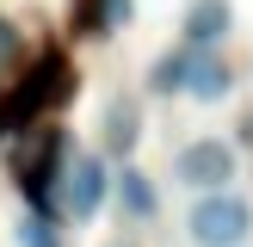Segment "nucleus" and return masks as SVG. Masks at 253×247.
I'll return each mask as SVG.
<instances>
[{
	"mask_svg": "<svg viewBox=\"0 0 253 247\" xmlns=\"http://www.w3.org/2000/svg\"><path fill=\"white\" fill-rule=\"evenodd\" d=\"M74 93H81V74H74V62L62 56V49H43V56L25 68V81L12 86V99L0 105V142H19V136H31L37 124H43L49 111H62Z\"/></svg>",
	"mask_w": 253,
	"mask_h": 247,
	"instance_id": "f257e3e1",
	"label": "nucleus"
},
{
	"mask_svg": "<svg viewBox=\"0 0 253 247\" xmlns=\"http://www.w3.org/2000/svg\"><path fill=\"white\" fill-rule=\"evenodd\" d=\"M185 241L192 247H253V198L241 185L229 192H204L185 204Z\"/></svg>",
	"mask_w": 253,
	"mask_h": 247,
	"instance_id": "f03ea898",
	"label": "nucleus"
},
{
	"mask_svg": "<svg viewBox=\"0 0 253 247\" xmlns=\"http://www.w3.org/2000/svg\"><path fill=\"white\" fill-rule=\"evenodd\" d=\"M68 136L62 124H37L31 136H19V155H12V179H19L25 204L31 210H56V185H62V167H68Z\"/></svg>",
	"mask_w": 253,
	"mask_h": 247,
	"instance_id": "7ed1b4c3",
	"label": "nucleus"
},
{
	"mask_svg": "<svg viewBox=\"0 0 253 247\" xmlns=\"http://www.w3.org/2000/svg\"><path fill=\"white\" fill-rule=\"evenodd\" d=\"M173 185L192 198L204 192H229L235 179H241V142H229V136H185L179 148H173Z\"/></svg>",
	"mask_w": 253,
	"mask_h": 247,
	"instance_id": "20e7f679",
	"label": "nucleus"
},
{
	"mask_svg": "<svg viewBox=\"0 0 253 247\" xmlns=\"http://www.w3.org/2000/svg\"><path fill=\"white\" fill-rule=\"evenodd\" d=\"M111 173H118V167H111L99 148L68 155L62 185H56V216H68V222H93L99 210H105V198H111Z\"/></svg>",
	"mask_w": 253,
	"mask_h": 247,
	"instance_id": "39448f33",
	"label": "nucleus"
},
{
	"mask_svg": "<svg viewBox=\"0 0 253 247\" xmlns=\"http://www.w3.org/2000/svg\"><path fill=\"white\" fill-rule=\"evenodd\" d=\"M142 93H111L105 111H99V155L111 161V167H124V161L142 148Z\"/></svg>",
	"mask_w": 253,
	"mask_h": 247,
	"instance_id": "423d86ee",
	"label": "nucleus"
},
{
	"mask_svg": "<svg viewBox=\"0 0 253 247\" xmlns=\"http://www.w3.org/2000/svg\"><path fill=\"white\" fill-rule=\"evenodd\" d=\"M235 37V0H185L179 43L185 49H222Z\"/></svg>",
	"mask_w": 253,
	"mask_h": 247,
	"instance_id": "0eeeda50",
	"label": "nucleus"
},
{
	"mask_svg": "<svg viewBox=\"0 0 253 247\" xmlns=\"http://www.w3.org/2000/svg\"><path fill=\"white\" fill-rule=\"evenodd\" d=\"M111 204H118L124 222H148L161 210V192H155V179H148L136 161H124V167L111 173Z\"/></svg>",
	"mask_w": 253,
	"mask_h": 247,
	"instance_id": "6e6552de",
	"label": "nucleus"
},
{
	"mask_svg": "<svg viewBox=\"0 0 253 247\" xmlns=\"http://www.w3.org/2000/svg\"><path fill=\"white\" fill-rule=\"evenodd\" d=\"M235 93V68L222 49H192V81H185V99H198V105H222V99Z\"/></svg>",
	"mask_w": 253,
	"mask_h": 247,
	"instance_id": "1a4fd4ad",
	"label": "nucleus"
},
{
	"mask_svg": "<svg viewBox=\"0 0 253 247\" xmlns=\"http://www.w3.org/2000/svg\"><path fill=\"white\" fill-rule=\"evenodd\" d=\"M136 19V0H74V31L81 37H111V31H124V25Z\"/></svg>",
	"mask_w": 253,
	"mask_h": 247,
	"instance_id": "9d476101",
	"label": "nucleus"
},
{
	"mask_svg": "<svg viewBox=\"0 0 253 247\" xmlns=\"http://www.w3.org/2000/svg\"><path fill=\"white\" fill-rule=\"evenodd\" d=\"M185 81H192V49L173 43L148 62V99H185Z\"/></svg>",
	"mask_w": 253,
	"mask_h": 247,
	"instance_id": "9b49d317",
	"label": "nucleus"
},
{
	"mask_svg": "<svg viewBox=\"0 0 253 247\" xmlns=\"http://www.w3.org/2000/svg\"><path fill=\"white\" fill-rule=\"evenodd\" d=\"M12 241L19 247H68V235H62V216L56 210H19V222H12Z\"/></svg>",
	"mask_w": 253,
	"mask_h": 247,
	"instance_id": "f8f14e48",
	"label": "nucleus"
},
{
	"mask_svg": "<svg viewBox=\"0 0 253 247\" xmlns=\"http://www.w3.org/2000/svg\"><path fill=\"white\" fill-rule=\"evenodd\" d=\"M19 56V31H12V19H0V62Z\"/></svg>",
	"mask_w": 253,
	"mask_h": 247,
	"instance_id": "ddd939ff",
	"label": "nucleus"
},
{
	"mask_svg": "<svg viewBox=\"0 0 253 247\" xmlns=\"http://www.w3.org/2000/svg\"><path fill=\"white\" fill-rule=\"evenodd\" d=\"M118 247H124V241H118Z\"/></svg>",
	"mask_w": 253,
	"mask_h": 247,
	"instance_id": "4468645a",
	"label": "nucleus"
}]
</instances>
